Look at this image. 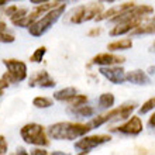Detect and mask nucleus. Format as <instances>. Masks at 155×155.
Instances as JSON below:
<instances>
[{
  "label": "nucleus",
  "mask_w": 155,
  "mask_h": 155,
  "mask_svg": "<svg viewBox=\"0 0 155 155\" xmlns=\"http://www.w3.org/2000/svg\"><path fill=\"white\" fill-rule=\"evenodd\" d=\"M31 155H47L48 154V151L47 150H44L42 147H40V148H35V150H33V151L30 152Z\"/></svg>",
  "instance_id": "nucleus-31"
},
{
  "label": "nucleus",
  "mask_w": 155,
  "mask_h": 155,
  "mask_svg": "<svg viewBox=\"0 0 155 155\" xmlns=\"http://www.w3.org/2000/svg\"><path fill=\"white\" fill-rule=\"evenodd\" d=\"M3 65L6 66V72L3 74V79L8 85L23 82L27 78V65L20 59H3Z\"/></svg>",
  "instance_id": "nucleus-5"
},
{
  "label": "nucleus",
  "mask_w": 155,
  "mask_h": 155,
  "mask_svg": "<svg viewBox=\"0 0 155 155\" xmlns=\"http://www.w3.org/2000/svg\"><path fill=\"white\" fill-rule=\"evenodd\" d=\"M135 104L134 103H127V104H123V106L117 107V109H111L110 111H107L106 114L97 116L90 120V126L96 128V127H100L103 124H106L109 121H120V120H126V118H130L131 113L134 111Z\"/></svg>",
  "instance_id": "nucleus-4"
},
{
  "label": "nucleus",
  "mask_w": 155,
  "mask_h": 155,
  "mask_svg": "<svg viewBox=\"0 0 155 155\" xmlns=\"http://www.w3.org/2000/svg\"><path fill=\"white\" fill-rule=\"evenodd\" d=\"M8 0H0V7H3L4 4H7Z\"/></svg>",
  "instance_id": "nucleus-38"
},
{
  "label": "nucleus",
  "mask_w": 155,
  "mask_h": 155,
  "mask_svg": "<svg viewBox=\"0 0 155 155\" xmlns=\"http://www.w3.org/2000/svg\"><path fill=\"white\" fill-rule=\"evenodd\" d=\"M14 35L13 34H8L7 31H2L0 33V42H4V44H12L14 42Z\"/></svg>",
  "instance_id": "nucleus-26"
},
{
  "label": "nucleus",
  "mask_w": 155,
  "mask_h": 155,
  "mask_svg": "<svg viewBox=\"0 0 155 155\" xmlns=\"http://www.w3.org/2000/svg\"><path fill=\"white\" fill-rule=\"evenodd\" d=\"M151 51H154V52H155V42H154V44H152V47H151Z\"/></svg>",
  "instance_id": "nucleus-41"
},
{
  "label": "nucleus",
  "mask_w": 155,
  "mask_h": 155,
  "mask_svg": "<svg viewBox=\"0 0 155 155\" xmlns=\"http://www.w3.org/2000/svg\"><path fill=\"white\" fill-rule=\"evenodd\" d=\"M16 154H17V155H18V154H21V155H27V154H28V152L25 151L24 148H21V147H18V148H17V150H16Z\"/></svg>",
  "instance_id": "nucleus-34"
},
{
  "label": "nucleus",
  "mask_w": 155,
  "mask_h": 155,
  "mask_svg": "<svg viewBox=\"0 0 155 155\" xmlns=\"http://www.w3.org/2000/svg\"><path fill=\"white\" fill-rule=\"evenodd\" d=\"M114 94L113 93H102L97 100V104L100 109L106 110V109H111V106L114 104Z\"/></svg>",
  "instance_id": "nucleus-21"
},
{
  "label": "nucleus",
  "mask_w": 155,
  "mask_h": 155,
  "mask_svg": "<svg viewBox=\"0 0 155 155\" xmlns=\"http://www.w3.org/2000/svg\"><path fill=\"white\" fill-rule=\"evenodd\" d=\"M141 34H155V21L151 20L147 23H141L131 31V35H141Z\"/></svg>",
  "instance_id": "nucleus-17"
},
{
  "label": "nucleus",
  "mask_w": 155,
  "mask_h": 155,
  "mask_svg": "<svg viewBox=\"0 0 155 155\" xmlns=\"http://www.w3.org/2000/svg\"><path fill=\"white\" fill-rule=\"evenodd\" d=\"M100 3H114V2H118V0H99Z\"/></svg>",
  "instance_id": "nucleus-37"
},
{
  "label": "nucleus",
  "mask_w": 155,
  "mask_h": 155,
  "mask_svg": "<svg viewBox=\"0 0 155 155\" xmlns=\"http://www.w3.org/2000/svg\"><path fill=\"white\" fill-rule=\"evenodd\" d=\"M126 81H128L130 83H134V85H150V83H151L150 76L141 69H135V71H131V72H127Z\"/></svg>",
  "instance_id": "nucleus-14"
},
{
  "label": "nucleus",
  "mask_w": 155,
  "mask_h": 155,
  "mask_svg": "<svg viewBox=\"0 0 155 155\" xmlns=\"http://www.w3.org/2000/svg\"><path fill=\"white\" fill-rule=\"evenodd\" d=\"M65 8H66L65 3H58L55 7L48 10L44 16L40 17L34 24H31L28 27L30 35H33V37H41V35H44V34L61 18V16L65 13Z\"/></svg>",
  "instance_id": "nucleus-2"
},
{
  "label": "nucleus",
  "mask_w": 155,
  "mask_h": 155,
  "mask_svg": "<svg viewBox=\"0 0 155 155\" xmlns=\"http://www.w3.org/2000/svg\"><path fill=\"white\" fill-rule=\"evenodd\" d=\"M33 104L37 109H48V107L54 106V100L49 97H45V96H38L33 100Z\"/></svg>",
  "instance_id": "nucleus-22"
},
{
  "label": "nucleus",
  "mask_w": 155,
  "mask_h": 155,
  "mask_svg": "<svg viewBox=\"0 0 155 155\" xmlns=\"http://www.w3.org/2000/svg\"><path fill=\"white\" fill-rule=\"evenodd\" d=\"M90 130H93V127L90 126V123H71V121H61L51 124L48 127V135L52 140L57 141H72V140L81 138L85 134H87Z\"/></svg>",
  "instance_id": "nucleus-1"
},
{
  "label": "nucleus",
  "mask_w": 155,
  "mask_h": 155,
  "mask_svg": "<svg viewBox=\"0 0 155 155\" xmlns=\"http://www.w3.org/2000/svg\"><path fill=\"white\" fill-rule=\"evenodd\" d=\"M76 93H78V90L75 89V87H65V89L57 90V92L54 93V99L58 100V102H66L68 99H71Z\"/></svg>",
  "instance_id": "nucleus-18"
},
{
  "label": "nucleus",
  "mask_w": 155,
  "mask_h": 155,
  "mask_svg": "<svg viewBox=\"0 0 155 155\" xmlns=\"http://www.w3.org/2000/svg\"><path fill=\"white\" fill-rule=\"evenodd\" d=\"M135 4L133 2H128V3H123V4H116L113 7H110L106 12H102L94 20L96 21H103V20H110V18H114V17L120 16L123 13H126L127 10H130L131 7H134Z\"/></svg>",
  "instance_id": "nucleus-12"
},
{
  "label": "nucleus",
  "mask_w": 155,
  "mask_h": 155,
  "mask_svg": "<svg viewBox=\"0 0 155 155\" xmlns=\"http://www.w3.org/2000/svg\"><path fill=\"white\" fill-rule=\"evenodd\" d=\"M86 6H78L76 8H74L69 14V21L74 24H82L83 23V16H85Z\"/></svg>",
  "instance_id": "nucleus-19"
},
{
  "label": "nucleus",
  "mask_w": 155,
  "mask_h": 155,
  "mask_svg": "<svg viewBox=\"0 0 155 155\" xmlns=\"http://www.w3.org/2000/svg\"><path fill=\"white\" fill-rule=\"evenodd\" d=\"M17 10H18V7H17V6H8V7H6L3 10V14L6 17H8V18H10V17H12L13 14L17 12Z\"/></svg>",
  "instance_id": "nucleus-29"
},
{
  "label": "nucleus",
  "mask_w": 155,
  "mask_h": 155,
  "mask_svg": "<svg viewBox=\"0 0 155 155\" xmlns=\"http://www.w3.org/2000/svg\"><path fill=\"white\" fill-rule=\"evenodd\" d=\"M152 21H155V16H154V17H152Z\"/></svg>",
  "instance_id": "nucleus-43"
},
{
  "label": "nucleus",
  "mask_w": 155,
  "mask_h": 155,
  "mask_svg": "<svg viewBox=\"0 0 155 155\" xmlns=\"http://www.w3.org/2000/svg\"><path fill=\"white\" fill-rule=\"evenodd\" d=\"M111 137L109 134H96L89 137H82L79 141L75 143V148L81 151V154H89L93 148L99 147L104 143H109Z\"/></svg>",
  "instance_id": "nucleus-6"
},
{
  "label": "nucleus",
  "mask_w": 155,
  "mask_h": 155,
  "mask_svg": "<svg viewBox=\"0 0 155 155\" xmlns=\"http://www.w3.org/2000/svg\"><path fill=\"white\" fill-rule=\"evenodd\" d=\"M154 109H155V97H151V99H148L147 102L140 107L138 113L140 114H147V113H150V111L154 110Z\"/></svg>",
  "instance_id": "nucleus-25"
},
{
  "label": "nucleus",
  "mask_w": 155,
  "mask_h": 155,
  "mask_svg": "<svg viewBox=\"0 0 155 155\" xmlns=\"http://www.w3.org/2000/svg\"><path fill=\"white\" fill-rule=\"evenodd\" d=\"M8 150V145H7V141L4 138V135H0V155L6 154Z\"/></svg>",
  "instance_id": "nucleus-28"
},
{
  "label": "nucleus",
  "mask_w": 155,
  "mask_h": 155,
  "mask_svg": "<svg viewBox=\"0 0 155 155\" xmlns=\"http://www.w3.org/2000/svg\"><path fill=\"white\" fill-rule=\"evenodd\" d=\"M155 72V68H150V74H154Z\"/></svg>",
  "instance_id": "nucleus-40"
},
{
  "label": "nucleus",
  "mask_w": 155,
  "mask_h": 155,
  "mask_svg": "<svg viewBox=\"0 0 155 155\" xmlns=\"http://www.w3.org/2000/svg\"><path fill=\"white\" fill-rule=\"evenodd\" d=\"M144 18H135V20H128V21H121L110 30V35L111 37H117V35H124L127 33H131L133 30L143 23Z\"/></svg>",
  "instance_id": "nucleus-13"
},
{
  "label": "nucleus",
  "mask_w": 155,
  "mask_h": 155,
  "mask_svg": "<svg viewBox=\"0 0 155 155\" xmlns=\"http://www.w3.org/2000/svg\"><path fill=\"white\" fill-rule=\"evenodd\" d=\"M8 2H21V0H8Z\"/></svg>",
  "instance_id": "nucleus-42"
},
{
  "label": "nucleus",
  "mask_w": 155,
  "mask_h": 155,
  "mask_svg": "<svg viewBox=\"0 0 155 155\" xmlns=\"http://www.w3.org/2000/svg\"><path fill=\"white\" fill-rule=\"evenodd\" d=\"M148 126L151 127V128H155V113L148 118Z\"/></svg>",
  "instance_id": "nucleus-33"
},
{
  "label": "nucleus",
  "mask_w": 155,
  "mask_h": 155,
  "mask_svg": "<svg viewBox=\"0 0 155 155\" xmlns=\"http://www.w3.org/2000/svg\"><path fill=\"white\" fill-rule=\"evenodd\" d=\"M102 12H103V4H100V3L86 6L85 16H83V23L90 21V20H94V18H96V17H97Z\"/></svg>",
  "instance_id": "nucleus-16"
},
{
  "label": "nucleus",
  "mask_w": 155,
  "mask_h": 155,
  "mask_svg": "<svg viewBox=\"0 0 155 155\" xmlns=\"http://www.w3.org/2000/svg\"><path fill=\"white\" fill-rule=\"evenodd\" d=\"M47 133L48 131H45L44 127L41 124H37V123H28V124L21 127L20 130V135L24 140V143L37 145V147H48L49 145Z\"/></svg>",
  "instance_id": "nucleus-3"
},
{
  "label": "nucleus",
  "mask_w": 155,
  "mask_h": 155,
  "mask_svg": "<svg viewBox=\"0 0 155 155\" xmlns=\"http://www.w3.org/2000/svg\"><path fill=\"white\" fill-rule=\"evenodd\" d=\"M47 54V48H45L44 45L42 47H38L33 54H31V57H30V61L34 62V64H40L42 59H44V55Z\"/></svg>",
  "instance_id": "nucleus-24"
},
{
  "label": "nucleus",
  "mask_w": 155,
  "mask_h": 155,
  "mask_svg": "<svg viewBox=\"0 0 155 155\" xmlns=\"http://www.w3.org/2000/svg\"><path fill=\"white\" fill-rule=\"evenodd\" d=\"M2 31H7V24H6L4 21L0 20V33H2Z\"/></svg>",
  "instance_id": "nucleus-35"
},
{
  "label": "nucleus",
  "mask_w": 155,
  "mask_h": 155,
  "mask_svg": "<svg viewBox=\"0 0 155 155\" xmlns=\"http://www.w3.org/2000/svg\"><path fill=\"white\" fill-rule=\"evenodd\" d=\"M57 4L58 3H55V4H48V3L35 4V7H34L33 12L27 13L24 17H21L20 20H17L16 23H14V25H17V27H27V28H28L30 25L34 24L41 16H44L45 13L48 12V10H51L52 7H55Z\"/></svg>",
  "instance_id": "nucleus-7"
},
{
  "label": "nucleus",
  "mask_w": 155,
  "mask_h": 155,
  "mask_svg": "<svg viewBox=\"0 0 155 155\" xmlns=\"http://www.w3.org/2000/svg\"><path fill=\"white\" fill-rule=\"evenodd\" d=\"M71 113H74L78 117H92L94 114V109L90 106H86V104H82V106L72 107Z\"/></svg>",
  "instance_id": "nucleus-20"
},
{
  "label": "nucleus",
  "mask_w": 155,
  "mask_h": 155,
  "mask_svg": "<svg viewBox=\"0 0 155 155\" xmlns=\"http://www.w3.org/2000/svg\"><path fill=\"white\" fill-rule=\"evenodd\" d=\"M66 103L69 104L71 107H76V106H82V104H86L87 103V96H85V94H75V96H72L71 99H68L66 100Z\"/></svg>",
  "instance_id": "nucleus-23"
},
{
  "label": "nucleus",
  "mask_w": 155,
  "mask_h": 155,
  "mask_svg": "<svg viewBox=\"0 0 155 155\" xmlns=\"http://www.w3.org/2000/svg\"><path fill=\"white\" fill-rule=\"evenodd\" d=\"M143 128H144V126H143L141 118L138 116H131L124 124L111 128V131L121 133V134H127V135H138L143 131Z\"/></svg>",
  "instance_id": "nucleus-8"
},
{
  "label": "nucleus",
  "mask_w": 155,
  "mask_h": 155,
  "mask_svg": "<svg viewBox=\"0 0 155 155\" xmlns=\"http://www.w3.org/2000/svg\"><path fill=\"white\" fill-rule=\"evenodd\" d=\"M133 48V40L131 38H121V40H116L107 45L109 51H126V49Z\"/></svg>",
  "instance_id": "nucleus-15"
},
{
  "label": "nucleus",
  "mask_w": 155,
  "mask_h": 155,
  "mask_svg": "<svg viewBox=\"0 0 155 155\" xmlns=\"http://www.w3.org/2000/svg\"><path fill=\"white\" fill-rule=\"evenodd\" d=\"M33 4H42V3H48L51 0H30Z\"/></svg>",
  "instance_id": "nucleus-36"
},
{
  "label": "nucleus",
  "mask_w": 155,
  "mask_h": 155,
  "mask_svg": "<svg viewBox=\"0 0 155 155\" xmlns=\"http://www.w3.org/2000/svg\"><path fill=\"white\" fill-rule=\"evenodd\" d=\"M126 61L124 57L120 55H114L110 52H103V54H97L96 57L92 58L89 66L90 65H99V66H110V65H117V64H123Z\"/></svg>",
  "instance_id": "nucleus-10"
},
{
  "label": "nucleus",
  "mask_w": 155,
  "mask_h": 155,
  "mask_svg": "<svg viewBox=\"0 0 155 155\" xmlns=\"http://www.w3.org/2000/svg\"><path fill=\"white\" fill-rule=\"evenodd\" d=\"M27 13H28V12H27V8H18V10H17V12L14 13L12 17H10V21H12L13 24H14L17 20H20L21 17H24Z\"/></svg>",
  "instance_id": "nucleus-27"
},
{
  "label": "nucleus",
  "mask_w": 155,
  "mask_h": 155,
  "mask_svg": "<svg viewBox=\"0 0 155 155\" xmlns=\"http://www.w3.org/2000/svg\"><path fill=\"white\" fill-rule=\"evenodd\" d=\"M8 86V83L6 81H4L3 78H0V97H2V94H3V90L6 89Z\"/></svg>",
  "instance_id": "nucleus-32"
},
{
  "label": "nucleus",
  "mask_w": 155,
  "mask_h": 155,
  "mask_svg": "<svg viewBox=\"0 0 155 155\" xmlns=\"http://www.w3.org/2000/svg\"><path fill=\"white\" fill-rule=\"evenodd\" d=\"M99 34H102V28H100V27H94V28H92L89 33H87V35H89V37H97Z\"/></svg>",
  "instance_id": "nucleus-30"
},
{
  "label": "nucleus",
  "mask_w": 155,
  "mask_h": 155,
  "mask_svg": "<svg viewBox=\"0 0 155 155\" xmlns=\"http://www.w3.org/2000/svg\"><path fill=\"white\" fill-rule=\"evenodd\" d=\"M57 85L55 81L49 76V74L47 71H37L34 75L30 76L28 81V86L34 87V86H38V87H54Z\"/></svg>",
  "instance_id": "nucleus-11"
},
{
  "label": "nucleus",
  "mask_w": 155,
  "mask_h": 155,
  "mask_svg": "<svg viewBox=\"0 0 155 155\" xmlns=\"http://www.w3.org/2000/svg\"><path fill=\"white\" fill-rule=\"evenodd\" d=\"M58 3H66V2H71V0H57Z\"/></svg>",
  "instance_id": "nucleus-39"
},
{
  "label": "nucleus",
  "mask_w": 155,
  "mask_h": 155,
  "mask_svg": "<svg viewBox=\"0 0 155 155\" xmlns=\"http://www.w3.org/2000/svg\"><path fill=\"white\" fill-rule=\"evenodd\" d=\"M99 72H100V75L106 78L107 81L114 83V85H121L123 82L126 81V71L121 66H100Z\"/></svg>",
  "instance_id": "nucleus-9"
}]
</instances>
